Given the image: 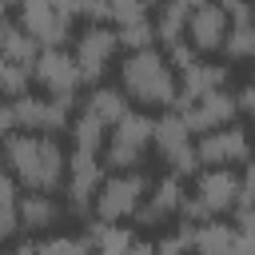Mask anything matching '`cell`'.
<instances>
[{
	"instance_id": "cell-1",
	"label": "cell",
	"mask_w": 255,
	"mask_h": 255,
	"mask_svg": "<svg viewBox=\"0 0 255 255\" xmlns=\"http://www.w3.org/2000/svg\"><path fill=\"white\" fill-rule=\"evenodd\" d=\"M72 151L56 135H36V131H16L4 135V171L24 187V191H60L68 183Z\"/></svg>"
},
{
	"instance_id": "cell-18",
	"label": "cell",
	"mask_w": 255,
	"mask_h": 255,
	"mask_svg": "<svg viewBox=\"0 0 255 255\" xmlns=\"http://www.w3.org/2000/svg\"><path fill=\"white\" fill-rule=\"evenodd\" d=\"M84 112H92L96 120H104L108 128H116L124 116H131V96L124 92V88H108V84H96L88 96H84V104H80Z\"/></svg>"
},
{
	"instance_id": "cell-9",
	"label": "cell",
	"mask_w": 255,
	"mask_h": 255,
	"mask_svg": "<svg viewBox=\"0 0 255 255\" xmlns=\"http://www.w3.org/2000/svg\"><path fill=\"white\" fill-rule=\"evenodd\" d=\"M124 44H120V28H112V24H84L80 32H76V44H72V56H76V64H80V76H84V84H100L104 76H108V68L116 64V52H120Z\"/></svg>"
},
{
	"instance_id": "cell-33",
	"label": "cell",
	"mask_w": 255,
	"mask_h": 255,
	"mask_svg": "<svg viewBox=\"0 0 255 255\" xmlns=\"http://www.w3.org/2000/svg\"><path fill=\"white\" fill-rule=\"evenodd\" d=\"M0 4H4V8H8V12H16V8H20V4H24V0H0Z\"/></svg>"
},
{
	"instance_id": "cell-22",
	"label": "cell",
	"mask_w": 255,
	"mask_h": 255,
	"mask_svg": "<svg viewBox=\"0 0 255 255\" xmlns=\"http://www.w3.org/2000/svg\"><path fill=\"white\" fill-rule=\"evenodd\" d=\"M20 199H24V187L4 171V179H0V239H8V243H16V235L24 231L20 227Z\"/></svg>"
},
{
	"instance_id": "cell-23",
	"label": "cell",
	"mask_w": 255,
	"mask_h": 255,
	"mask_svg": "<svg viewBox=\"0 0 255 255\" xmlns=\"http://www.w3.org/2000/svg\"><path fill=\"white\" fill-rule=\"evenodd\" d=\"M231 243H235V223L207 219L195 227V255H231Z\"/></svg>"
},
{
	"instance_id": "cell-32",
	"label": "cell",
	"mask_w": 255,
	"mask_h": 255,
	"mask_svg": "<svg viewBox=\"0 0 255 255\" xmlns=\"http://www.w3.org/2000/svg\"><path fill=\"white\" fill-rule=\"evenodd\" d=\"M128 255H155V243H147V239H135Z\"/></svg>"
},
{
	"instance_id": "cell-17",
	"label": "cell",
	"mask_w": 255,
	"mask_h": 255,
	"mask_svg": "<svg viewBox=\"0 0 255 255\" xmlns=\"http://www.w3.org/2000/svg\"><path fill=\"white\" fill-rule=\"evenodd\" d=\"M60 215H64V207H60L56 195H48V191H24V199H20V227L28 235L52 231L60 223Z\"/></svg>"
},
{
	"instance_id": "cell-30",
	"label": "cell",
	"mask_w": 255,
	"mask_h": 255,
	"mask_svg": "<svg viewBox=\"0 0 255 255\" xmlns=\"http://www.w3.org/2000/svg\"><path fill=\"white\" fill-rule=\"evenodd\" d=\"M231 255H255V223H235Z\"/></svg>"
},
{
	"instance_id": "cell-21",
	"label": "cell",
	"mask_w": 255,
	"mask_h": 255,
	"mask_svg": "<svg viewBox=\"0 0 255 255\" xmlns=\"http://www.w3.org/2000/svg\"><path fill=\"white\" fill-rule=\"evenodd\" d=\"M40 52H44V48L20 28V20L8 16V20L0 24V56H4V60H12V64H28V68H32V64L40 60Z\"/></svg>"
},
{
	"instance_id": "cell-20",
	"label": "cell",
	"mask_w": 255,
	"mask_h": 255,
	"mask_svg": "<svg viewBox=\"0 0 255 255\" xmlns=\"http://www.w3.org/2000/svg\"><path fill=\"white\" fill-rule=\"evenodd\" d=\"M108 124L104 120H96L92 112H76V120H72V151H80V155H104V147H108Z\"/></svg>"
},
{
	"instance_id": "cell-4",
	"label": "cell",
	"mask_w": 255,
	"mask_h": 255,
	"mask_svg": "<svg viewBox=\"0 0 255 255\" xmlns=\"http://www.w3.org/2000/svg\"><path fill=\"white\" fill-rule=\"evenodd\" d=\"M72 108L76 100H56V96H20V100H4L0 108V128L4 135L16 131H36V135H60L72 131Z\"/></svg>"
},
{
	"instance_id": "cell-2",
	"label": "cell",
	"mask_w": 255,
	"mask_h": 255,
	"mask_svg": "<svg viewBox=\"0 0 255 255\" xmlns=\"http://www.w3.org/2000/svg\"><path fill=\"white\" fill-rule=\"evenodd\" d=\"M120 88L139 108H159V112L179 108V72L163 48L128 52L120 64Z\"/></svg>"
},
{
	"instance_id": "cell-19",
	"label": "cell",
	"mask_w": 255,
	"mask_h": 255,
	"mask_svg": "<svg viewBox=\"0 0 255 255\" xmlns=\"http://www.w3.org/2000/svg\"><path fill=\"white\" fill-rule=\"evenodd\" d=\"M187 20H191V8L183 0H159L155 4V36H159L163 52L187 40Z\"/></svg>"
},
{
	"instance_id": "cell-5",
	"label": "cell",
	"mask_w": 255,
	"mask_h": 255,
	"mask_svg": "<svg viewBox=\"0 0 255 255\" xmlns=\"http://www.w3.org/2000/svg\"><path fill=\"white\" fill-rule=\"evenodd\" d=\"M155 147V120L143 112L124 116L112 131H108V147H104V163L112 171H139L147 151Z\"/></svg>"
},
{
	"instance_id": "cell-11",
	"label": "cell",
	"mask_w": 255,
	"mask_h": 255,
	"mask_svg": "<svg viewBox=\"0 0 255 255\" xmlns=\"http://www.w3.org/2000/svg\"><path fill=\"white\" fill-rule=\"evenodd\" d=\"M104 155H80V151H72V167H68V183H64V191H68V211L72 215H80V219H92V211H96V195H100V187H104Z\"/></svg>"
},
{
	"instance_id": "cell-14",
	"label": "cell",
	"mask_w": 255,
	"mask_h": 255,
	"mask_svg": "<svg viewBox=\"0 0 255 255\" xmlns=\"http://www.w3.org/2000/svg\"><path fill=\"white\" fill-rule=\"evenodd\" d=\"M227 36H231V16H227V8H223L219 0L191 8V20H187V44H191L195 52H203V56H207V52H223Z\"/></svg>"
},
{
	"instance_id": "cell-8",
	"label": "cell",
	"mask_w": 255,
	"mask_h": 255,
	"mask_svg": "<svg viewBox=\"0 0 255 255\" xmlns=\"http://www.w3.org/2000/svg\"><path fill=\"white\" fill-rule=\"evenodd\" d=\"M16 20L40 48H64L80 16L72 0H24L16 8Z\"/></svg>"
},
{
	"instance_id": "cell-10",
	"label": "cell",
	"mask_w": 255,
	"mask_h": 255,
	"mask_svg": "<svg viewBox=\"0 0 255 255\" xmlns=\"http://www.w3.org/2000/svg\"><path fill=\"white\" fill-rule=\"evenodd\" d=\"M195 147H199L203 167H247L255 159V143H251V131L243 124L215 128V131L199 135Z\"/></svg>"
},
{
	"instance_id": "cell-31",
	"label": "cell",
	"mask_w": 255,
	"mask_h": 255,
	"mask_svg": "<svg viewBox=\"0 0 255 255\" xmlns=\"http://www.w3.org/2000/svg\"><path fill=\"white\" fill-rule=\"evenodd\" d=\"M235 96H239V108L255 116V64H251V80H247V88H243V92H235Z\"/></svg>"
},
{
	"instance_id": "cell-26",
	"label": "cell",
	"mask_w": 255,
	"mask_h": 255,
	"mask_svg": "<svg viewBox=\"0 0 255 255\" xmlns=\"http://www.w3.org/2000/svg\"><path fill=\"white\" fill-rule=\"evenodd\" d=\"M155 255H195V227L179 223L155 239Z\"/></svg>"
},
{
	"instance_id": "cell-28",
	"label": "cell",
	"mask_w": 255,
	"mask_h": 255,
	"mask_svg": "<svg viewBox=\"0 0 255 255\" xmlns=\"http://www.w3.org/2000/svg\"><path fill=\"white\" fill-rule=\"evenodd\" d=\"M155 20H139V24H124L120 28V44L128 52H143V48H155Z\"/></svg>"
},
{
	"instance_id": "cell-15",
	"label": "cell",
	"mask_w": 255,
	"mask_h": 255,
	"mask_svg": "<svg viewBox=\"0 0 255 255\" xmlns=\"http://www.w3.org/2000/svg\"><path fill=\"white\" fill-rule=\"evenodd\" d=\"M179 112H183V120H187V128H191L195 135H207V131H215V128L235 124V116H239L243 108H239V96H235V92H211V96H203V100H195V104H187V108H179Z\"/></svg>"
},
{
	"instance_id": "cell-25",
	"label": "cell",
	"mask_w": 255,
	"mask_h": 255,
	"mask_svg": "<svg viewBox=\"0 0 255 255\" xmlns=\"http://www.w3.org/2000/svg\"><path fill=\"white\" fill-rule=\"evenodd\" d=\"M32 84H36V76H32L28 64L0 60V92H4V100H20V96H28Z\"/></svg>"
},
{
	"instance_id": "cell-27",
	"label": "cell",
	"mask_w": 255,
	"mask_h": 255,
	"mask_svg": "<svg viewBox=\"0 0 255 255\" xmlns=\"http://www.w3.org/2000/svg\"><path fill=\"white\" fill-rule=\"evenodd\" d=\"M40 255H96L88 235H48L40 239Z\"/></svg>"
},
{
	"instance_id": "cell-3",
	"label": "cell",
	"mask_w": 255,
	"mask_h": 255,
	"mask_svg": "<svg viewBox=\"0 0 255 255\" xmlns=\"http://www.w3.org/2000/svg\"><path fill=\"white\" fill-rule=\"evenodd\" d=\"M239 195H243V175L235 167H203L195 175V187L187 191L183 203V223H207V219H223L239 211Z\"/></svg>"
},
{
	"instance_id": "cell-7",
	"label": "cell",
	"mask_w": 255,
	"mask_h": 255,
	"mask_svg": "<svg viewBox=\"0 0 255 255\" xmlns=\"http://www.w3.org/2000/svg\"><path fill=\"white\" fill-rule=\"evenodd\" d=\"M191 135L195 131L187 128V120H183L179 108L159 112V120H155V151L167 163V171L179 175V179H187V175L195 179L203 171V159H199V147L191 143Z\"/></svg>"
},
{
	"instance_id": "cell-16",
	"label": "cell",
	"mask_w": 255,
	"mask_h": 255,
	"mask_svg": "<svg viewBox=\"0 0 255 255\" xmlns=\"http://www.w3.org/2000/svg\"><path fill=\"white\" fill-rule=\"evenodd\" d=\"M227 84H231V64L199 60L195 68L179 72V108H187V104H195V100H203L211 92H227Z\"/></svg>"
},
{
	"instance_id": "cell-12",
	"label": "cell",
	"mask_w": 255,
	"mask_h": 255,
	"mask_svg": "<svg viewBox=\"0 0 255 255\" xmlns=\"http://www.w3.org/2000/svg\"><path fill=\"white\" fill-rule=\"evenodd\" d=\"M32 76H36V88L44 96H56V100H76V92L84 84L76 56L64 48H44L40 60L32 64Z\"/></svg>"
},
{
	"instance_id": "cell-24",
	"label": "cell",
	"mask_w": 255,
	"mask_h": 255,
	"mask_svg": "<svg viewBox=\"0 0 255 255\" xmlns=\"http://www.w3.org/2000/svg\"><path fill=\"white\" fill-rule=\"evenodd\" d=\"M223 56L231 64H255V16H243V20H231V36L223 44Z\"/></svg>"
},
{
	"instance_id": "cell-29",
	"label": "cell",
	"mask_w": 255,
	"mask_h": 255,
	"mask_svg": "<svg viewBox=\"0 0 255 255\" xmlns=\"http://www.w3.org/2000/svg\"><path fill=\"white\" fill-rule=\"evenodd\" d=\"M108 4H112V20H116V28H124V24L151 20L147 12H151V4H159V0H108Z\"/></svg>"
},
{
	"instance_id": "cell-13",
	"label": "cell",
	"mask_w": 255,
	"mask_h": 255,
	"mask_svg": "<svg viewBox=\"0 0 255 255\" xmlns=\"http://www.w3.org/2000/svg\"><path fill=\"white\" fill-rule=\"evenodd\" d=\"M183 203H187V187H183V179L179 175H159L155 183H151V191H147V199H143V207H139V215H135V223L139 227H147V231H155V227H167L171 219H179L183 215Z\"/></svg>"
},
{
	"instance_id": "cell-6",
	"label": "cell",
	"mask_w": 255,
	"mask_h": 255,
	"mask_svg": "<svg viewBox=\"0 0 255 255\" xmlns=\"http://www.w3.org/2000/svg\"><path fill=\"white\" fill-rule=\"evenodd\" d=\"M151 183L155 179L143 167L139 171H112L104 179L100 195H96L92 219H104V223H128V219H135L139 207H143V199H147V191H151Z\"/></svg>"
}]
</instances>
